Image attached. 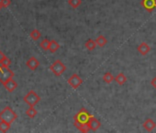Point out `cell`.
<instances>
[{
    "instance_id": "cell-1",
    "label": "cell",
    "mask_w": 156,
    "mask_h": 133,
    "mask_svg": "<svg viewBox=\"0 0 156 133\" xmlns=\"http://www.w3.org/2000/svg\"><path fill=\"white\" fill-rule=\"evenodd\" d=\"M18 117V115L13 111L10 106H6L0 112V121H5L9 124H12Z\"/></svg>"
},
{
    "instance_id": "cell-2",
    "label": "cell",
    "mask_w": 156,
    "mask_h": 133,
    "mask_svg": "<svg viewBox=\"0 0 156 133\" xmlns=\"http://www.w3.org/2000/svg\"><path fill=\"white\" fill-rule=\"evenodd\" d=\"M91 116H92V115H90L89 112L86 108H82L73 116V119H74V121L80 122L82 124H88Z\"/></svg>"
},
{
    "instance_id": "cell-3",
    "label": "cell",
    "mask_w": 156,
    "mask_h": 133,
    "mask_svg": "<svg viewBox=\"0 0 156 133\" xmlns=\"http://www.w3.org/2000/svg\"><path fill=\"white\" fill-rule=\"evenodd\" d=\"M23 100H24V102H25L28 105H30V106H35V105L41 101V97H40L33 90H31V91H30V92L24 96Z\"/></svg>"
},
{
    "instance_id": "cell-4",
    "label": "cell",
    "mask_w": 156,
    "mask_h": 133,
    "mask_svg": "<svg viewBox=\"0 0 156 133\" xmlns=\"http://www.w3.org/2000/svg\"><path fill=\"white\" fill-rule=\"evenodd\" d=\"M50 70L57 77L62 75V73L66 70V66L61 60H56L52 65L50 66Z\"/></svg>"
},
{
    "instance_id": "cell-5",
    "label": "cell",
    "mask_w": 156,
    "mask_h": 133,
    "mask_svg": "<svg viewBox=\"0 0 156 133\" xmlns=\"http://www.w3.org/2000/svg\"><path fill=\"white\" fill-rule=\"evenodd\" d=\"M15 73L9 69V66H0V82L4 83L8 80L12 79Z\"/></svg>"
},
{
    "instance_id": "cell-6",
    "label": "cell",
    "mask_w": 156,
    "mask_h": 133,
    "mask_svg": "<svg viewBox=\"0 0 156 133\" xmlns=\"http://www.w3.org/2000/svg\"><path fill=\"white\" fill-rule=\"evenodd\" d=\"M68 84L73 88V89H77L82 83H83V80L78 76L77 74H73L67 81Z\"/></svg>"
},
{
    "instance_id": "cell-7",
    "label": "cell",
    "mask_w": 156,
    "mask_h": 133,
    "mask_svg": "<svg viewBox=\"0 0 156 133\" xmlns=\"http://www.w3.org/2000/svg\"><path fill=\"white\" fill-rule=\"evenodd\" d=\"M140 5L148 12H151L154 9H156V0H141Z\"/></svg>"
},
{
    "instance_id": "cell-8",
    "label": "cell",
    "mask_w": 156,
    "mask_h": 133,
    "mask_svg": "<svg viewBox=\"0 0 156 133\" xmlns=\"http://www.w3.org/2000/svg\"><path fill=\"white\" fill-rule=\"evenodd\" d=\"M26 65L30 70H36L38 69V66H40V62L36 57L31 56V57L29 58V60H27Z\"/></svg>"
},
{
    "instance_id": "cell-9",
    "label": "cell",
    "mask_w": 156,
    "mask_h": 133,
    "mask_svg": "<svg viewBox=\"0 0 156 133\" xmlns=\"http://www.w3.org/2000/svg\"><path fill=\"white\" fill-rule=\"evenodd\" d=\"M2 84H3V86L5 87V89L8 90L9 93L14 92V91L16 90V88L18 87V83L13 80V78L8 80L6 82H4V83H2Z\"/></svg>"
},
{
    "instance_id": "cell-10",
    "label": "cell",
    "mask_w": 156,
    "mask_h": 133,
    "mask_svg": "<svg viewBox=\"0 0 156 133\" xmlns=\"http://www.w3.org/2000/svg\"><path fill=\"white\" fill-rule=\"evenodd\" d=\"M88 126L90 127V130L97 131L101 127V123H100V121L98 119H97L94 116H92L89 122H88Z\"/></svg>"
},
{
    "instance_id": "cell-11",
    "label": "cell",
    "mask_w": 156,
    "mask_h": 133,
    "mask_svg": "<svg viewBox=\"0 0 156 133\" xmlns=\"http://www.w3.org/2000/svg\"><path fill=\"white\" fill-rule=\"evenodd\" d=\"M137 50H138V53H140L141 55H148V54L150 53L151 47H150V45H149L147 43L143 42V43H141V44L138 46Z\"/></svg>"
},
{
    "instance_id": "cell-12",
    "label": "cell",
    "mask_w": 156,
    "mask_h": 133,
    "mask_svg": "<svg viewBox=\"0 0 156 133\" xmlns=\"http://www.w3.org/2000/svg\"><path fill=\"white\" fill-rule=\"evenodd\" d=\"M142 127L145 130L147 131H152L155 127H156V123L151 119V118H147L143 124H142Z\"/></svg>"
},
{
    "instance_id": "cell-13",
    "label": "cell",
    "mask_w": 156,
    "mask_h": 133,
    "mask_svg": "<svg viewBox=\"0 0 156 133\" xmlns=\"http://www.w3.org/2000/svg\"><path fill=\"white\" fill-rule=\"evenodd\" d=\"M73 125L74 127L81 132H88L90 130V127L88 126V124H82L80 122H77V121H74L73 122Z\"/></svg>"
},
{
    "instance_id": "cell-14",
    "label": "cell",
    "mask_w": 156,
    "mask_h": 133,
    "mask_svg": "<svg viewBox=\"0 0 156 133\" xmlns=\"http://www.w3.org/2000/svg\"><path fill=\"white\" fill-rule=\"evenodd\" d=\"M115 82H116L119 85L122 86V85H124V84L127 82V77L124 75V73L120 72V73H119V74L115 77Z\"/></svg>"
},
{
    "instance_id": "cell-15",
    "label": "cell",
    "mask_w": 156,
    "mask_h": 133,
    "mask_svg": "<svg viewBox=\"0 0 156 133\" xmlns=\"http://www.w3.org/2000/svg\"><path fill=\"white\" fill-rule=\"evenodd\" d=\"M10 64H11V60L3 54L1 58H0V66H9Z\"/></svg>"
},
{
    "instance_id": "cell-16",
    "label": "cell",
    "mask_w": 156,
    "mask_h": 133,
    "mask_svg": "<svg viewBox=\"0 0 156 133\" xmlns=\"http://www.w3.org/2000/svg\"><path fill=\"white\" fill-rule=\"evenodd\" d=\"M96 43H97V44H98V46L103 47V46H105V45L108 44V40H107V38H106L104 35H99V36H98V38L96 39Z\"/></svg>"
},
{
    "instance_id": "cell-17",
    "label": "cell",
    "mask_w": 156,
    "mask_h": 133,
    "mask_svg": "<svg viewBox=\"0 0 156 133\" xmlns=\"http://www.w3.org/2000/svg\"><path fill=\"white\" fill-rule=\"evenodd\" d=\"M85 45H86V47H87V50L93 51V50L96 48V46H97V43H96V41H94V40H92V39H89V40H87V41L86 42Z\"/></svg>"
},
{
    "instance_id": "cell-18",
    "label": "cell",
    "mask_w": 156,
    "mask_h": 133,
    "mask_svg": "<svg viewBox=\"0 0 156 133\" xmlns=\"http://www.w3.org/2000/svg\"><path fill=\"white\" fill-rule=\"evenodd\" d=\"M60 47V44L55 41V40H51L50 42V47H49V50L51 53H55Z\"/></svg>"
},
{
    "instance_id": "cell-19",
    "label": "cell",
    "mask_w": 156,
    "mask_h": 133,
    "mask_svg": "<svg viewBox=\"0 0 156 133\" xmlns=\"http://www.w3.org/2000/svg\"><path fill=\"white\" fill-rule=\"evenodd\" d=\"M103 81H104L106 83L109 84V83H111L113 81H115V77H114L110 72H106V73L103 75Z\"/></svg>"
},
{
    "instance_id": "cell-20",
    "label": "cell",
    "mask_w": 156,
    "mask_h": 133,
    "mask_svg": "<svg viewBox=\"0 0 156 133\" xmlns=\"http://www.w3.org/2000/svg\"><path fill=\"white\" fill-rule=\"evenodd\" d=\"M11 124L5 122V121H0V131L2 132H7L9 131V129L10 128Z\"/></svg>"
},
{
    "instance_id": "cell-21",
    "label": "cell",
    "mask_w": 156,
    "mask_h": 133,
    "mask_svg": "<svg viewBox=\"0 0 156 133\" xmlns=\"http://www.w3.org/2000/svg\"><path fill=\"white\" fill-rule=\"evenodd\" d=\"M37 110L34 108V106H30V108L26 111V115L29 116V117H30V118H33V117H35L36 116H37Z\"/></svg>"
},
{
    "instance_id": "cell-22",
    "label": "cell",
    "mask_w": 156,
    "mask_h": 133,
    "mask_svg": "<svg viewBox=\"0 0 156 133\" xmlns=\"http://www.w3.org/2000/svg\"><path fill=\"white\" fill-rule=\"evenodd\" d=\"M82 1L81 0H68V4L73 8V9H77L81 5Z\"/></svg>"
},
{
    "instance_id": "cell-23",
    "label": "cell",
    "mask_w": 156,
    "mask_h": 133,
    "mask_svg": "<svg viewBox=\"0 0 156 133\" xmlns=\"http://www.w3.org/2000/svg\"><path fill=\"white\" fill-rule=\"evenodd\" d=\"M41 34L40 31H38V30H36V29L33 30V31L30 32V37H31V39L34 40V41L39 40V39L41 38Z\"/></svg>"
},
{
    "instance_id": "cell-24",
    "label": "cell",
    "mask_w": 156,
    "mask_h": 133,
    "mask_svg": "<svg viewBox=\"0 0 156 133\" xmlns=\"http://www.w3.org/2000/svg\"><path fill=\"white\" fill-rule=\"evenodd\" d=\"M50 42H51V41H49L48 39H44V40H42V41H41V43L40 44L41 48H42V49H43V50H45V51L49 50V47H50Z\"/></svg>"
},
{
    "instance_id": "cell-25",
    "label": "cell",
    "mask_w": 156,
    "mask_h": 133,
    "mask_svg": "<svg viewBox=\"0 0 156 133\" xmlns=\"http://www.w3.org/2000/svg\"><path fill=\"white\" fill-rule=\"evenodd\" d=\"M0 4H1L3 9L4 8L6 9V8H8L11 4V1H10V0H1V1H0Z\"/></svg>"
},
{
    "instance_id": "cell-26",
    "label": "cell",
    "mask_w": 156,
    "mask_h": 133,
    "mask_svg": "<svg viewBox=\"0 0 156 133\" xmlns=\"http://www.w3.org/2000/svg\"><path fill=\"white\" fill-rule=\"evenodd\" d=\"M151 86L156 90V76L151 80Z\"/></svg>"
},
{
    "instance_id": "cell-27",
    "label": "cell",
    "mask_w": 156,
    "mask_h": 133,
    "mask_svg": "<svg viewBox=\"0 0 156 133\" xmlns=\"http://www.w3.org/2000/svg\"><path fill=\"white\" fill-rule=\"evenodd\" d=\"M2 55H3V53L0 51V58H1V56H2Z\"/></svg>"
},
{
    "instance_id": "cell-28",
    "label": "cell",
    "mask_w": 156,
    "mask_h": 133,
    "mask_svg": "<svg viewBox=\"0 0 156 133\" xmlns=\"http://www.w3.org/2000/svg\"><path fill=\"white\" fill-rule=\"evenodd\" d=\"M2 9H3V8H2V6H1V4H0V10H1Z\"/></svg>"
}]
</instances>
